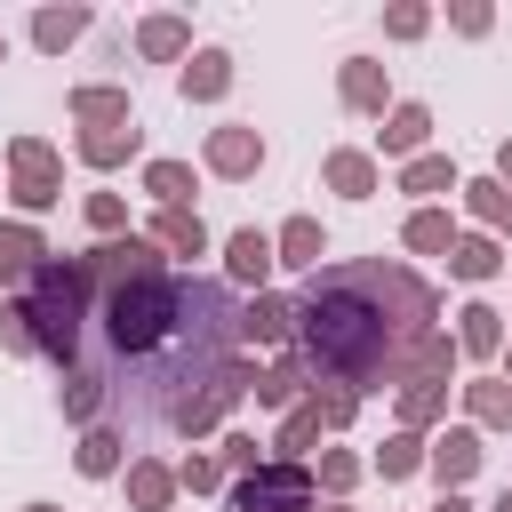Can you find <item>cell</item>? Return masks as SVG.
I'll use <instances>...</instances> for the list:
<instances>
[{"mask_svg": "<svg viewBox=\"0 0 512 512\" xmlns=\"http://www.w3.org/2000/svg\"><path fill=\"white\" fill-rule=\"evenodd\" d=\"M144 200L152 208H192V160H144Z\"/></svg>", "mask_w": 512, "mask_h": 512, "instance_id": "obj_30", "label": "cell"}, {"mask_svg": "<svg viewBox=\"0 0 512 512\" xmlns=\"http://www.w3.org/2000/svg\"><path fill=\"white\" fill-rule=\"evenodd\" d=\"M464 416H472V432H504L512 424V384L504 376H472L464 384Z\"/></svg>", "mask_w": 512, "mask_h": 512, "instance_id": "obj_25", "label": "cell"}, {"mask_svg": "<svg viewBox=\"0 0 512 512\" xmlns=\"http://www.w3.org/2000/svg\"><path fill=\"white\" fill-rule=\"evenodd\" d=\"M224 512H272V504H264V496H256V488H248V480H240V488H232V496H224Z\"/></svg>", "mask_w": 512, "mask_h": 512, "instance_id": "obj_46", "label": "cell"}, {"mask_svg": "<svg viewBox=\"0 0 512 512\" xmlns=\"http://www.w3.org/2000/svg\"><path fill=\"white\" fill-rule=\"evenodd\" d=\"M216 448H224V456H216V464H224V472H240V480H256V472H264V448H256V440H248V432H224V440H216Z\"/></svg>", "mask_w": 512, "mask_h": 512, "instance_id": "obj_41", "label": "cell"}, {"mask_svg": "<svg viewBox=\"0 0 512 512\" xmlns=\"http://www.w3.org/2000/svg\"><path fill=\"white\" fill-rule=\"evenodd\" d=\"M400 240H408L416 256H448V248H456V216H448V208H416V216L400 224Z\"/></svg>", "mask_w": 512, "mask_h": 512, "instance_id": "obj_31", "label": "cell"}, {"mask_svg": "<svg viewBox=\"0 0 512 512\" xmlns=\"http://www.w3.org/2000/svg\"><path fill=\"white\" fill-rule=\"evenodd\" d=\"M176 488H192V496H216V488H224V464H216V456H184V464H176Z\"/></svg>", "mask_w": 512, "mask_h": 512, "instance_id": "obj_43", "label": "cell"}, {"mask_svg": "<svg viewBox=\"0 0 512 512\" xmlns=\"http://www.w3.org/2000/svg\"><path fill=\"white\" fill-rule=\"evenodd\" d=\"M360 472H368V464H360L352 448H320V464H312V488H328V504H344V496L360 488Z\"/></svg>", "mask_w": 512, "mask_h": 512, "instance_id": "obj_35", "label": "cell"}, {"mask_svg": "<svg viewBox=\"0 0 512 512\" xmlns=\"http://www.w3.org/2000/svg\"><path fill=\"white\" fill-rule=\"evenodd\" d=\"M488 464V448H480V432L472 424H448L440 440H424V472L440 480V496H464V480Z\"/></svg>", "mask_w": 512, "mask_h": 512, "instance_id": "obj_7", "label": "cell"}, {"mask_svg": "<svg viewBox=\"0 0 512 512\" xmlns=\"http://www.w3.org/2000/svg\"><path fill=\"white\" fill-rule=\"evenodd\" d=\"M320 256H328L320 216H288V224L272 232V264H288V272H320Z\"/></svg>", "mask_w": 512, "mask_h": 512, "instance_id": "obj_19", "label": "cell"}, {"mask_svg": "<svg viewBox=\"0 0 512 512\" xmlns=\"http://www.w3.org/2000/svg\"><path fill=\"white\" fill-rule=\"evenodd\" d=\"M0 352H32V328H24V304L0 296Z\"/></svg>", "mask_w": 512, "mask_h": 512, "instance_id": "obj_44", "label": "cell"}, {"mask_svg": "<svg viewBox=\"0 0 512 512\" xmlns=\"http://www.w3.org/2000/svg\"><path fill=\"white\" fill-rule=\"evenodd\" d=\"M8 176H16L24 192H64V168H56V144H48V136H16V144H8Z\"/></svg>", "mask_w": 512, "mask_h": 512, "instance_id": "obj_18", "label": "cell"}, {"mask_svg": "<svg viewBox=\"0 0 512 512\" xmlns=\"http://www.w3.org/2000/svg\"><path fill=\"white\" fill-rule=\"evenodd\" d=\"M80 272H88V288H104V296H120V288H144V280H168V256L144 240V232H120V240H96L88 256H80Z\"/></svg>", "mask_w": 512, "mask_h": 512, "instance_id": "obj_5", "label": "cell"}, {"mask_svg": "<svg viewBox=\"0 0 512 512\" xmlns=\"http://www.w3.org/2000/svg\"><path fill=\"white\" fill-rule=\"evenodd\" d=\"M424 144H432V112H424V104H392L384 128H376V168H384V160H416Z\"/></svg>", "mask_w": 512, "mask_h": 512, "instance_id": "obj_14", "label": "cell"}, {"mask_svg": "<svg viewBox=\"0 0 512 512\" xmlns=\"http://www.w3.org/2000/svg\"><path fill=\"white\" fill-rule=\"evenodd\" d=\"M496 360H504V384H512V344H504V352H496Z\"/></svg>", "mask_w": 512, "mask_h": 512, "instance_id": "obj_49", "label": "cell"}, {"mask_svg": "<svg viewBox=\"0 0 512 512\" xmlns=\"http://www.w3.org/2000/svg\"><path fill=\"white\" fill-rule=\"evenodd\" d=\"M496 184L512 192V144H496Z\"/></svg>", "mask_w": 512, "mask_h": 512, "instance_id": "obj_47", "label": "cell"}, {"mask_svg": "<svg viewBox=\"0 0 512 512\" xmlns=\"http://www.w3.org/2000/svg\"><path fill=\"white\" fill-rule=\"evenodd\" d=\"M320 280H328V288H344V296H360V304H376V320H384L392 336H416V328H432V320H440L432 280H424V272H408V264L352 256V264H320Z\"/></svg>", "mask_w": 512, "mask_h": 512, "instance_id": "obj_2", "label": "cell"}, {"mask_svg": "<svg viewBox=\"0 0 512 512\" xmlns=\"http://www.w3.org/2000/svg\"><path fill=\"white\" fill-rule=\"evenodd\" d=\"M96 408H104V376L72 368V376H64V416H72V424H96Z\"/></svg>", "mask_w": 512, "mask_h": 512, "instance_id": "obj_38", "label": "cell"}, {"mask_svg": "<svg viewBox=\"0 0 512 512\" xmlns=\"http://www.w3.org/2000/svg\"><path fill=\"white\" fill-rule=\"evenodd\" d=\"M280 264H272V232H256V224H240L232 240H224V280L232 288H256L264 296V280H272Z\"/></svg>", "mask_w": 512, "mask_h": 512, "instance_id": "obj_12", "label": "cell"}, {"mask_svg": "<svg viewBox=\"0 0 512 512\" xmlns=\"http://www.w3.org/2000/svg\"><path fill=\"white\" fill-rule=\"evenodd\" d=\"M448 272H456V280H496V272H504V240H488V232H456Z\"/></svg>", "mask_w": 512, "mask_h": 512, "instance_id": "obj_27", "label": "cell"}, {"mask_svg": "<svg viewBox=\"0 0 512 512\" xmlns=\"http://www.w3.org/2000/svg\"><path fill=\"white\" fill-rule=\"evenodd\" d=\"M304 376H312V368H304L296 352H280L272 368H256V400H264V408H296V392H304Z\"/></svg>", "mask_w": 512, "mask_h": 512, "instance_id": "obj_32", "label": "cell"}, {"mask_svg": "<svg viewBox=\"0 0 512 512\" xmlns=\"http://www.w3.org/2000/svg\"><path fill=\"white\" fill-rule=\"evenodd\" d=\"M424 32H432V8H424V0L384 8V40H424Z\"/></svg>", "mask_w": 512, "mask_h": 512, "instance_id": "obj_39", "label": "cell"}, {"mask_svg": "<svg viewBox=\"0 0 512 512\" xmlns=\"http://www.w3.org/2000/svg\"><path fill=\"white\" fill-rule=\"evenodd\" d=\"M72 464H80L88 480H112V472H128V448H120V432H112V424H88V432H80V448H72Z\"/></svg>", "mask_w": 512, "mask_h": 512, "instance_id": "obj_28", "label": "cell"}, {"mask_svg": "<svg viewBox=\"0 0 512 512\" xmlns=\"http://www.w3.org/2000/svg\"><path fill=\"white\" fill-rule=\"evenodd\" d=\"M312 440H320V408H312V400H296V408L280 416V440H272V448H280V456L296 464V456H304Z\"/></svg>", "mask_w": 512, "mask_h": 512, "instance_id": "obj_37", "label": "cell"}, {"mask_svg": "<svg viewBox=\"0 0 512 512\" xmlns=\"http://www.w3.org/2000/svg\"><path fill=\"white\" fill-rule=\"evenodd\" d=\"M24 288H32V296H24L32 352H48V360L72 368V352H80V312H88V272H80V256H48Z\"/></svg>", "mask_w": 512, "mask_h": 512, "instance_id": "obj_3", "label": "cell"}, {"mask_svg": "<svg viewBox=\"0 0 512 512\" xmlns=\"http://www.w3.org/2000/svg\"><path fill=\"white\" fill-rule=\"evenodd\" d=\"M296 336V296H248L240 312H232V344H288Z\"/></svg>", "mask_w": 512, "mask_h": 512, "instance_id": "obj_10", "label": "cell"}, {"mask_svg": "<svg viewBox=\"0 0 512 512\" xmlns=\"http://www.w3.org/2000/svg\"><path fill=\"white\" fill-rule=\"evenodd\" d=\"M72 152H80L88 168H128V160L144 152V128H136V120H120V128H80Z\"/></svg>", "mask_w": 512, "mask_h": 512, "instance_id": "obj_17", "label": "cell"}, {"mask_svg": "<svg viewBox=\"0 0 512 512\" xmlns=\"http://www.w3.org/2000/svg\"><path fill=\"white\" fill-rule=\"evenodd\" d=\"M448 24H456L464 40H480V32L496 24V8H480V0H456V8H448Z\"/></svg>", "mask_w": 512, "mask_h": 512, "instance_id": "obj_45", "label": "cell"}, {"mask_svg": "<svg viewBox=\"0 0 512 512\" xmlns=\"http://www.w3.org/2000/svg\"><path fill=\"white\" fill-rule=\"evenodd\" d=\"M448 416V384H400V432L424 440V424Z\"/></svg>", "mask_w": 512, "mask_h": 512, "instance_id": "obj_34", "label": "cell"}, {"mask_svg": "<svg viewBox=\"0 0 512 512\" xmlns=\"http://www.w3.org/2000/svg\"><path fill=\"white\" fill-rule=\"evenodd\" d=\"M384 352H392V328L376 320V304H360V296H344L312 272V288L296 296V360L360 400V392L384 384Z\"/></svg>", "mask_w": 512, "mask_h": 512, "instance_id": "obj_1", "label": "cell"}, {"mask_svg": "<svg viewBox=\"0 0 512 512\" xmlns=\"http://www.w3.org/2000/svg\"><path fill=\"white\" fill-rule=\"evenodd\" d=\"M80 32H88V8H40L32 16V48H48V56H64Z\"/></svg>", "mask_w": 512, "mask_h": 512, "instance_id": "obj_33", "label": "cell"}, {"mask_svg": "<svg viewBox=\"0 0 512 512\" xmlns=\"http://www.w3.org/2000/svg\"><path fill=\"white\" fill-rule=\"evenodd\" d=\"M368 464H376L384 480H408V472H424V440H416V432H384V448H376Z\"/></svg>", "mask_w": 512, "mask_h": 512, "instance_id": "obj_36", "label": "cell"}, {"mask_svg": "<svg viewBox=\"0 0 512 512\" xmlns=\"http://www.w3.org/2000/svg\"><path fill=\"white\" fill-rule=\"evenodd\" d=\"M456 184H464V176H456V160H448V152H416V160H400V192H408L416 208H440Z\"/></svg>", "mask_w": 512, "mask_h": 512, "instance_id": "obj_15", "label": "cell"}, {"mask_svg": "<svg viewBox=\"0 0 512 512\" xmlns=\"http://www.w3.org/2000/svg\"><path fill=\"white\" fill-rule=\"evenodd\" d=\"M88 232L120 240V232H128V200H120V192H88Z\"/></svg>", "mask_w": 512, "mask_h": 512, "instance_id": "obj_40", "label": "cell"}, {"mask_svg": "<svg viewBox=\"0 0 512 512\" xmlns=\"http://www.w3.org/2000/svg\"><path fill=\"white\" fill-rule=\"evenodd\" d=\"M464 192V208H472V224L488 232V240H512V192L496 184V176H472V184H456Z\"/></svg>", "mask_w": 512, "mask_h": 512, "instance_id": "obj_22", "label": "cell"}, {"mask_svg": "<svg viewBox=\"0 0 512 512\" xmlns=\"http://www.w3.org/2000/svg\"><path fill=\"white\" fill-rule=\"evenodd\" d=\"M496 512H512V488H504V496H496Z\"/></svg>", "mask_w": 512, "mask_h": 512, "instance_id": "obj_51", "label": "cell"}, {"mask_svg": "<svg viewBox=\"0 0 512 512\" xmlns=\"http://www.w3.org/2000/svg\"><path fill=\"white\" fill-rule=\"evenodd\" d=\"M192 312V280H144V288H120L112 312H104V336L120 360H152Z\"/></svg>", "mask_w": 512, "mask_h": 512, "instance_id": "obj_4", "label": "cell"}, {"mask_svg": "<svg viewBox=\"0 0 512 512\" xmlns=\"http://www.w3.org/2000/svg\"><path fill=\"white\" fill-rule=\"evenodd\" d=\"M56 248L32 232V224H0V288H16V280H32L40 264H48Z\"/></svg>", "mask_w": 512, "mask_h": 512, "instance_id": "obj_21", "label": "cell"}, {"mask_svg": "<svg viewBox=\"0 0 512 512\" xmlns=\"http://www.w3.org/2000/svg\"><path fill=\"white\" fill-rule=\"evenodd\" d=\"M176 88H184V104H216V96L232 88V56H224V48H192L184 72H176Z\"/></svg>", "mask_w": 512, "mask_h": 512, "instance_id": "obj_20", "label": "cell"}, {"mask_svg": "<svg viewBox=\"0 0 512 512\" xmlns=\"http://www.w3.org/2000/svg\"><path fill=\"white\" fill-rule=\"evenodd\" d=\"M448 368H456V344L440 328L392 336V352H384V384H448Z\"/></svg>", "mask_w": 512, "mask_h": 512, "instance_id": "obj_6", "label": "cell"}, {"mask_svg": "<svg viewBox=\"0 0 512 512\" xmlns=\"http://www.w3.org/2000/svg\"><path fill=\"white\" fill-rule=\"evenodd\" d=\"M456 352L496 360V352H504V312H496V304H464V312H456Z\"/></svg>", "mask_w": 512, "mask_h": 512, "instance_id": "obj_23", "label": "cell"}, {"mask_svg": "<svg viewBox=\"0 0 512 512\" xmlns=\"http://www.w3.org/2000/svg\"><path fill=\"white\" fill-rule=\"evenodd\" d=\"M120 480H128V512H168V504H176V472L152 464V456H136Z\"/></svg>", "mask_w": 512, "mask_h": 512, "instance_id": "obj_24", "label": "cell"}, {"mask_svg": "<svg viewBox=\"0 0 512 512\" xmlns=\"http://www.w3.org/2000/svg\"><path fill=\"white\" fill-rule=\"evenodd\" d=\"M200 168H208V176H224V184H240V176H256V168H264V136H256L248 120H224V128H208Z\"/></svg>", "mask_w": 512, "mask_h": 512, "instance_id": "obj_8", "label": "cell"}, {"mask_svg": "<svg viewBox=\"0 0 512 512\" xmlns=\"http://www.w3.org/2000/svg\"><path fill=\"white\" fill-rule=\"evenodd\" d=\"M24 512H56V504H24Z\"/></svg>", "mask_w": 512, "mask_h": 512, "instance_id": "obj_52", "label": "cell"}, {"mask_svg": "<svg viewBox=\"0 0 512 512\" xmlns=\"http://www.w3.org/2000/svg\"><path fill=\"white\" fill-rule=\"evenodd\" d=\"M248 488H256V496H264L272 512H312V504H320L312 472H304V464H288V456H264V472H256Z\"/></svg>", "mask_w": 512, "mask_h": 512, "instance_id": "obj_13", "label": "cell"}, {"mask_svg": "<svg viewBox=\"0 0 512 512\" xmlns=\"http://www.w3.org/2000/svg\"><path fill=\"white\" fill-rule=\"evenodd\" d=\"M304 400H312V408H320V432H344V424H352V408H360V400H352V392H336V384H328V392H320V384H312V392H304Z\"/></svg>", "mask_w": 512, "mask_h": 512, "instance_id": "obj_42", "label": "cell"}, {"mask_svg": "<svg viewBox=\"0 0 512 512\" xmlns=\"http://www.w3.org/2000/svg\"><path fill=\"white\" fill-rule=\"evenodd\" d=\"M136 48H144L152 64H184V56H192V24H184V16H144V24H136Z\"/></svg>", "mask_w": 512, "mask_h": 512, "instance_id": "obj_26", "label": "cell"}, {"mask_svg": "<svg viewBox=\"0 0 512 512\" xmlns=\"http://www.w3.org/2000/svg\"><path fill=\"white\" fill-rule=\"evenodd\" d=\"M336 96H344V112H360V120H384V112H392V80H384L376 56H344V64H336Z\"/></svg>", "mask_w": 512, "mask_h": 512, "instance_id": "obj_9", "label": "cell"}, {"mask_svg": "<svg viewBox=\"0 0 512 512\" xmlns=\"http://www.w3.org/2000/svg\"><path fill=\"white\" fill-rule=\"evenodd\" d=\"M0 56H8V40H0Z\"/></svg>", "mask_w": 512, "mask_h": 512, "instance_id": "obj_53", "label": "cell"}, {"mask_svg": "<svg viewBox=\"0 0 512 512\" xmlns=\"http://www.w3.org/2000/svg\"><path fill=\"white\" fill-rule=\"evenodd\" d=\"M312 512H352V504H312Z\"/></svg>", "mask_w": 512, "mask_h": 512, "instance_id": "obj_50", "label": "cell"}, {"mask_svg": "<svg viewBox=\"0 0 512 512\" xmlns=\"http://www.w3.org/2000/svg\"><path fill=\"white\" fill-rule=\"evenodd\" d=\"M144 240H152L160 256H208V224H200V208H152Z\"/></svg>", "mask_w": 512, "mask_h": 512, "instance_id": "obj_16", "label": "cell"}, {"mask_svg": "<svg viewBox=\"0 0 512 512\" xmlns=\"http://www.w3.org/2000/svg\"><path fill=\"white\" fill-rule=\"evenodd\" d=\"M72 120L80 128H120V120H136V104H128V88H72Z\"/></svg>", "mask_w": 512, "mask_h": 512, "instance_id": "obj_29", "label": "cell"}, {"mask_svg": "<svg viewBox=\"0 0 512 512\" xmlns=\"http://www.w3.org/2000/svg\"><path fill=\"white\" fill-rule=\"evenodd\" d=\"M320 184H328L336 200H376V192H384V168H376V152H360V144H336V152L320 160Z\"/></svg>", "mask_w": 512, "mask_h": 512, "instance_id": "obj_11", "label": "cell"}, {"mask_svg": "<svg viewBox=\"0 0 512 512\" xmlns=\"http://www.w3.org/2000/svg\"><path fill=\"white\" fill-rule=\"evenodd\" d=\"M432 512H472V504H464V496H440V504H432Z\"/></svg>", "mask_w": 512, "mask_h": 512, "instance_id": "obj_48", "label": "cell"}]
</instances>
